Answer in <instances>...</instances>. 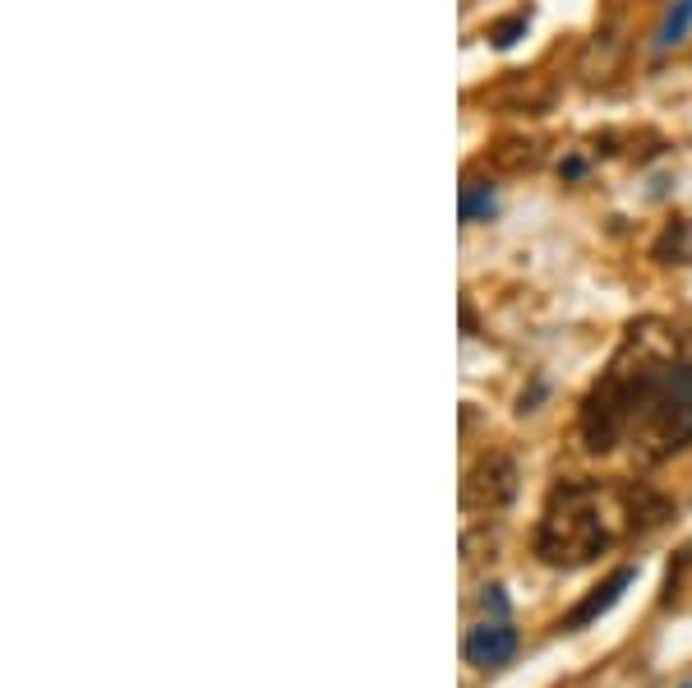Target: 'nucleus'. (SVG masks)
<instances>
[{"label":"nucleus","instance_id":"f257e3e1","mask_svg":"<svg viewBox=\"0 0 692 688\" xmlns=\"http://www.w3.org/2000/svg\"><path fill=\"white\" fill-rule=\"evenodd\" d=\"M627 380V440L637 462L655 466L692 444V361H614Z\"/></svg>","mask_w":692,"mask_h":688},{"label":"nucleus","instance_id":"f03ea898","mask_svg":"<svg viewBox=\"0 0 692 688\" xmlns=\"http://www.w3.org/2000/svg\"><path fill=\"white\" fill-rule=\"evenodd\" d=\"M614 546V527L605 518V494L591 481H563L550 490V504L536 531V554L550 569H582Z\"/></svg>","mask_w":692,"mask_h":688},{"label":"nucleus","instance_id":"7ed1b4c3","mask_svg":"<svg viewBox=\"0 0 692 688\" xmlns=\"http://www.w3.org/2000/svg\"><path fill=\"white\" fill-rule=\"evenodd\" d=\"M577 425H582V444L591 453H614L627 440V380L619 365H610L605 380L586 393Z\"/></svg>","mask_w":692,"mask_h":688},{"label":"nucleus","instance_id":"20e7f679","mask_svg":"<svg viewBox=\"0 0 692 688\" xmlns=\"http://www.w3.org/2000/svg\"><path fill=\"white\" fill-rule=\"evenodd\" d=\"M627 66V23L614 6V14L586 38V47L577 51V79L586 88H610Z\"/></svg>","mask_w":692,"mask_h":688},{"label":"nucleus","instance_id":"39448f33","mask_svg":"<svg viewBox=\"0 0 692 688\" xmlns=\"http://www.w3.org/2000/svg\"><path fill=\"white\" fill-rule=\"evenodd\" d=\"M517 499V462L508 453H485L462 481V504L476 513H498Z\"/></svg>","mask_w":692,"mask_h":688},{"label":"nucleus","instance_id":"423d86ee","mask_svg":"<svg viewBox=\"0 0 692 688\" xmlns=\"http://www.w3.org/2000/svg\"><path fill=\"white\" fill-rule=\"evenodd\" d=\"M517 656V629L508 619H485L466 633V661L481 670H498Z\"/></svg>","mask_w":692,"mask_h":688},{"label":"nucleus","instance_id":"0eeeda50","mask_svg":"<svg viewBox=\"0 0 692 688\" xmlns=\"http://www.w3.org/2000/svg\"><path fill=\"white\" fill-rule=\"evenodd\" d=\"M490 102L494 107H503V111H550V102H554V83L545 79V75H526V70H517V75H508L494 92H490Z\"/></svg>","mask_w":692,"mask_h":688},{"label":"nucleus","instance_id":"6e6552de","mask_svg":"<svg viewBox=\"0 0 692 688\" xmlns=\"http://www.w3.org/2000/svg\"><path fill=\"white\" fill-rule=\"evenodd\" d=\"M619 504H623V518H627V531H651L670 518V499L665 494H655L651 485H627L619 494Z\"/></svg>","mask_w":692,"mask_h":688},{"label":"nucleus","instance_id":"1a4fd4ad","mask_svg":"<svg viewBox=\"0 0 692 688\" xmlns=\"http://www.w3.org/2000/svg\"><path fill=\"white\" fill-rule=\"evenodd\" d=\"M545 163V148H541V139H498L494 148H490V167L494 171H503V176H526V171H536Z\"/></svg>","mask_w":692,"mask_h":688},{"label":"nucleus","instance_id":"9d476101","mask_svg":"<svg viewBox=\"0 0 692 688\" xmlns=\"http://www.w3.org/2000/svg\"><path fill=\"white\" fill-rule=\"evenodd\" d=\"M623 587H633V569H619L605 587H595L591 591V597L569 615V629H586V623H595V619H601L605 610H614V601L623 597Z\"/></svg>","mask_w":692,"mask_h":688},{"label":"nucleus","instance_id":"9b49d317","mask_svg":"<svg viewBox=\"0 0 692 688\" xmlns=\"http://www.w3.org/2000/svg\"><path fill=\"white\" fill-rule=\"evenodd\" d=\"M688 28H692V0H674L665 23H660V33H655V51H670L688 38Z\"/></svg>","mask_w":692,"mask_h":688},{"label":"nucleus","instance_id":"f8f14e48","mask_svg":"<svg viewBox=\"0 0 692 688\" xmlns=\"http://www.w3.org/2000/svg\"><path fill=\"white\" fill-rule=\"evenodd\" d=\"M490 208H494V190L481 180H471L462 190V223H476V217H485Z\"/></svg>","mask_w":692,"mask_h":688},{"label":"nucleus","instance_id":"ddd939ff","mask_svg":"<svg viewBox=\"0 0 692 688\" xmlns=\"http://www.w3.org/2000/svg\"><path fill=\"white\" fill-rule=\"evenodd\" d=\"M522 33H526V14H513V19H498V23L490 28V42H494V47H513Z\"/></svg>","mask_w":692,"mask_h":688},{"label":"nucleus","instance_id":"4468645a","mask_svg":"<svg viewBox=\"0 0 692 688\" xmlns=\"http://www.w3.org/2000/svg\"><path fill=\"white\" fill-rule=\"evenodd\" d=\"M688 249V227L679 223V227H670L665 236H660V245H655V259H665V264H674L670 255H683Z\"/></svg>","mask_w":692,"mask_h":688},{"label":"nucleus","instance_id":"2eb2a0df","mask_svg":"<svg viewBox=\"0 0 692 688\" xmlns=\"http://www.w3.org/2000/svg\"><path fill=\"white\" fill-rule=\"evenodd\" d=\"M614 6H623V0H614Z\"/></svg>","mask_w":692,"mask_h":688}]
</instances>
